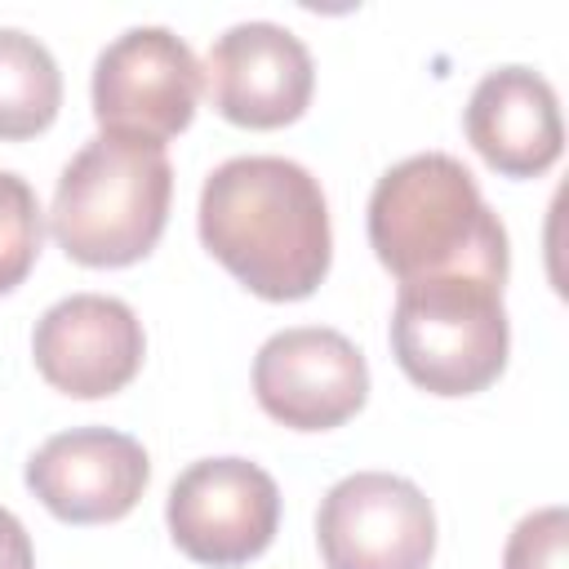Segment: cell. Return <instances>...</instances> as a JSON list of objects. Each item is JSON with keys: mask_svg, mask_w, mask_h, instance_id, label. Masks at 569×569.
Returning <instances> with one entry per match:
<instances>
[{"mask_svg": "<svg viewBox=\"0 0 569 569\" xmlns=\"http://www.w3.org/2000/svg\"><path fill=\"white\" fill-rule=\"evenodd\" d=\"M196 222L204 249L267 302H302L329 276V200L298 160H222L200 187Z\"/></svg>", "mask_w": 569, "mask_h": 569, "instance_id": "obj_1", "label": "cell"}, {"mask_svg": "<svg viewBox=\"0 0 569 569\" xmlns=\"http://www.w3.org/2000/svg\"><path fill=\"white\" fill-rule=\"evenodd\" d=\"M369 244L400 280L471 276L507 284V227L480 196L471 169L445 151L391 164L369 196Z\"/></svg>", "mask_w": 569, "mask_h": 569, "instance_id": "obj_2", "label": "cell"}, {"mask_svg": "<svg viewBox=\"0 0 569 569\" xmlns=\"http://www.w3.org/2000/svg\"><path fill=\"white\" fill-rule=\"evenodd\" d=\"M169 200L173 164L164 147L98 133L67 160L53 187L49 236L80 267H133L160 244Z\"/></svg>", "mask_w": 569, "mask_h": 569, "instance_id": "obj_3", "label": "cell"}, {"mask_svg": "<svg viewBox=\"0 0 569 569\" xmlns=\"http://www.w3.org/2000/svg\"><path fill=\"white\" fill-rule=\"evenodd\" d=\"M511 325L502 289L471 276L400 284L391 311V356L431 396H476L507 369Z\"/></svg>", "mask_w": 569, "mask_h": 569, "instance_id": "obj_4", "label": "cell"}, {"mask_svg": "<svg viewBox=\"0 0 569 569\" xmlns=\"http://www.w3.org/2000/svg\"><path fill=\"white\" fill-rule=\"evenodd\" d=\"M204 71L169 27H129L93 62V116L102 133L164 147L200 107Z\"/></svg>", "mask_w": 569, "mask_h": 569, "instance_id": "obj_5", "label": "cell"}, {"mask_svg": "<svg viewBox=\"0 0 569 569\" xmlns=\"http://www.w3.org/2000/svg\"><path fill=\"white\" fill-rule=\"evenodd\" d=\"M173 547L204 569H240L258 560L280 529V489L249 458L191 462L164 502Z\"/></svg>", "mask_w": 569, "mask_h": 569, "instance_id": "obj_6", "label": "cell"}, {"mask_svg": "<svg viewBox=\"0 0 569 569\" xmlns=\"http://www.w3.org/2000/svg\"><path fill=\"white\" fill-rule=\"evenodd\" d=\"M325 569H427L436 556L431 498L391 471L342 476L316 511Z\"/></svg>", "mask_w": 569, "mask_h": 569, "instance_id": "obj_7", "label": "cell"}, {"mask_svg": "<svg viewBox=\"0 0 569 569\" xmlns=\"http://www.w3.org/2000/svg\"><path fill=\"white\" fill-rule=\"evenodd\" d=\"M253 396L262 413L289 431H333L365 409L369 365L347 333L293 325L258 347Z\"/></svg>", "mask_w": 569, "mask_h": 569, "instance_id": "obj_8", "label": "cell"}, {"mask_svg": "<svg viewBox=\"0 0 569 569\" xmlns=\"http://www.w3.org/2000/svg\"><path fill=\"white\" fill-rule=\"evenodd\" d=\"M31 356L53 391L71 400H102L138 378L147 333L129 302L111 293H71L36 320Z\"/></svg>", "mask_w": 569, "mask_h": 569, "instance_id": "obj_9", "label": "cell"}, {"mask_svg": "<svg viewBox=\"0 0 569 569\" xmlns=\"http://www.w3.org/2000/svg\"><path fill=\"white\" fill-rule=\"evenodd\" d=\"M213 111L240 129H284L311 107L316 62L280 22H236L204 58Z\"/></svg>", "mask_w": 569, "mask_h": 569, "instance_id": "obj_10", "label": "cell"}, {"mask_svg": "<svg viewBox=\"0 0 569 569\" xmlns=\"http://www.w3.org/2000/svg\"><path fill=\"white\" fill-rule=\"evenodd\" d=\"M151 480L147 449L111 427H71L49 436L27 462V489L62 525L124 520Z\"/></svg>", "mask_w": 569, "mask_h": 569, "instance_id": "obj_11", "label": "cell"}, {"mask_svg": "<svg viewBox=\"0 0 569 569\" xmlns=\"http://www.w3.org/2000/svg\"><path fill=\"white\" fill-rule=\"evenodd\" d=\"M467 142L502 178H538L565 151L560 98L533 67H498L480 76L462 111Z\"/></svg>", "mask_w": 569, "mask_h": 569, "instance_id": "obj_12", "label": "cell"}, {"mask_svg": "<svg viewBox=\"0 0 569 569\" xmlns=\"http://www.w3.org/2000/svg\"><path fill=\"white\" fill-rule=\"evenodd\" d=\"M62 107V71L53 53L18 31L0 27V142L44 133Z\"/></svg>", "mask_w": 569, "mask_h": 569, "instance_id": "obj_13", "label": "cell"}, {"mask_svg": "<svg viewBox=\"0 0 569 569\" xmlns=\"http://www.w3.org/2000/svg\"><path fill=\"white\" fill-rule=\"evenodd\" d=\"M40 240H44V213L31 182L13 169H0V293H13L31 276L40 258Z\"/></svg>", "mask_w": 569, "mask_h": 569, "instance_id": "obj_14", "label": "cell"}, {"mask_svg": "<svg viewBox=\"0 0 569 569\" xmlns=\"http://www.w3.org/2000/svg\"><path fill=\"white\" fill-rule=\"evenodd\" d=\"M502 569H569V511L565 507L529 511L502 547Z\"/></svg>", "mask_w": 569, "mask_h": 569, "instance_id": "obj_15", "label": "cell"}, {"mask_svg": "<svg viewBox=\"0 0 569 569\" xmlns=\"http://www.w3.org/2000/svg\"><path fill=\"white\" fill-rule=\"evenodd\" d=\"M0 569H36L31 538L9 507H0Z\"/></svg>", "mask_w": 569, "mask_h": 569, "instance_id": "obj_16", "label": "cell"}]
</instances>
